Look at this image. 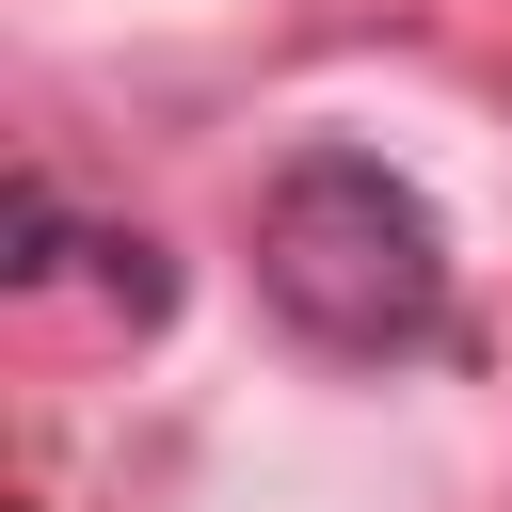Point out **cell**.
Returning <instances> with one entry per match:
<instances>
[{
	"mask_svg": "<svg viewBox=\"0 0 512 512\" xmlns=\"http://www.w3.org/2000/svg\"><path fill=\"white\" fill-rule=\"evenodd\" d=\"M256 288L288 336L384 368V352H432L448 336V240L432 208L368 160V144H304L272 192H256Z\"/></svg>",
	"mask_w": 512,
	"mask_h": 512,
	"instance_id": "6da1fadb",
	"label": "cell"
}]
</instances>
